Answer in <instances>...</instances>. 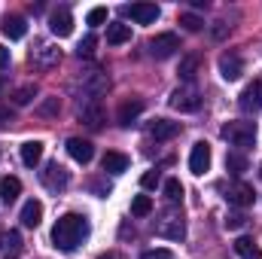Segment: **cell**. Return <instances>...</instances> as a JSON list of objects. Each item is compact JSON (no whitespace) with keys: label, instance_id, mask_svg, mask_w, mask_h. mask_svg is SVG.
Masks as SVG:
<instances>
[{"label":"cell","instance_id":"6da1fadb","mask_svg":"<svg viewBox=\"0 0 262 259\" xmlns=\"http://www.w3.org/2000/svg\"><path fill=\"white\" fill-rule=\"evenodd\" d=\"M85 238H89V220L79 213H64L52 226V244L64 253H73Z\"/></svg>","mask_w":262,"mask_h":259},{"label":"cell","instance_id":"7a4b0ae2","mask_svg":"<svg viewBox=\"0 0 262 259\" xmlns=\"http://www.w3.org/2000/svg\"><path fill=\"white\" fill-rule=\"evenodd\" d=\"M76 85L82 89V98L79 101H101V95L110 89V79L101 70H82V76L76 79Z\"/></svg>","mask_w":262,"mask_h":259},{"label":"cell","instance_id":"3957f363","mask_svg":"<svg viewBox=\"0 0 262 259\" xmlns=\"http://www.w3.org/2000/svg\"><path fill=\"white\" fill-rule=\"evenodd\" d=\"M223 137L232 143V146H253L256 143V125L253 122H229L223 128Z\"/></svg>","mask_w":262,"mask_h":259},{"label":"cell","instance_id":"277c9868","mask_svg":"<svg viewBox=\"0 0 262 259\" xmlns=\"http://www.w3.org/2000/svg\"><path fill=\"white\" fill-rule=\"evenodd\" d=\"M174 110H180V113H195L198 107H201V95L195 92V85L192 82H186V85H180V89H174L171 92V101H168Z\"/></svg>","mask_w":262,"mask_h":259},{"label":"cell","instance_id":"5b68a950","mask_svg":"<svg viewBox=\"0 0 262 259\" xmlns=\"http://www.w3.org/2000/svg\"><path fill=\"white\" fill-rule=\"evenodd\" d=\"M40 183L49 189V192H64L67 183H70V171L58 162H49L43 171H40Z\"/></svg>","mask_w":262,"mask_h":259},{"label":"cell","instance_id":"8992f818","mask_svg":"<svg viewBox=\"0 0 262 259\" xmlns=\"http://www.w3.org/2000/svg\"><path fill=\"white\" fill-rule=\"evenodd\" d=\"M177 49H180L177 34H156V37L149 40V55H152V58H171Z\"/></svg>","mask_w":262,"mask_h":259},{"label":"cell","instance_id":"52a82bcc","mask_svg":"<svg viewBox=\"0 0 262 259\" xmlns=\"http://www.w3.org/2000/svg\"><path fill=\"white\" fill-rule=\"evenodd\" d=\"M25 250V241L15 229H0V259H18Z\"/></svg>","mask_w":262,"mask_h":259},{"label":"cell","instance_id":"ba28073f","mask_svg":"<svg viewBox=\"0 0 262 259\" xmlns=\"http://www.w3.org/2000/svg\"><path fill=\"white\" fill-rule=\"evenodd\" d=\"M226 201H229V204H235V207H250V204L256 201V192H253V186H250V183L238 180V183H232V186L226 189Z\"/></svg>","mask_w":262,"mask_h":259},{"label":"cell","instance_id":"9c48e42d","mask_svg":"<svg viewBox=\"0 0 262 259\" xmlns=\"http://www.w3.org/2000/svg\"><path fill=\"white\" fill-rule=\"evenodd\" d=\"M61 61V49L52 46V43H37V49L31 52V64L37 67H52Z\"/></svg>","mask_w":262,"mask_h":259},{"label":"cell","instance_id":"30bf717a","mask_svg":"<svg viewBox=\"0 0 262 259\" xmlns=\"http://www.w3.org/2000/svg\"><path fill=\"white\" fill-rule=\"evenodd\" d=\"M189 171L195 177H201L204 171H210V146L204 140H198L195 146H192V153H189Z\"/></svg>","mask_w":262,"mask_h":259},{"label":"cell","instance_id":"8fae6325","mask_svg":"<svg viewBox=\"0 0 262 259\" xmlns=\"http://www.w3.org/2000/svg\"><path fill=\"white\" fill-rule=\"evenodd\" d=\"M241 73H244V61H241L238 52H226V55H220V76H223V79L235 82V79H241Z\"/></svg>","mask_w":262,"mask_h":259},{"label":"cell","instance_id":"7c38bea8","mask_svg":"<svg viewBox=\"0 0 262 259\" xmlns=\"http://www.w3.org/2000/svg\"><path fill=\"white\" fill-rule=\"evenodd\" d=\"M122 12L131 15V21H137V25H152V21L159 18V6H156V3H131Z\"/></svg>","mask_w":262,"mask_h":259},{"label":"cell","instance_id":"4fadbf2b","mask_svg":"<svg viewBox=\"0 0 262 259\" xmlns=\"http://www.w3.org/2000/svg\"><path fill=\"white\" fill-rule=\"evenodd\" d=\"M79 122H85L89 128H101V122H104L101 101H79Z\"/></svg>","mask_w":262,"mask_h":259},{"label":"cell","instance_id":"5bb4252c","mask_svg":"<svg viewBox=\"0 0 262 259\" xmlns=\"http://www.w3.org/2000/svg\"><path fill=\"white\" fill-rule=\"evenodd\" d=\"M67 153H70V159L79 162V165H89V162L95 159V146H92L89 140H82V137H70V140H67Z\"/></svg>","mask_w":262,"mask_h":259},{"label":"cell","instance_id":"9a60e30c","mask_svg":"<svg viewBox=\"0 0 262 259\" xmlns=\"http://www.w3.org/2000/svg\"><path fill=\"white\" fill-rule=\"evenodd\" d=\"M241 110H247V113L262 110V79H253V82L241 92Z\"/></svg>","mask_w":262,"mask_h":259},{"label":"cell","instance_id":"2e32d148","mask_svg":"<svg viewBox=\"0 0 262 259\" xmlns=\"http://www.w3.org/2000/svg\"><path fill=\"white\" fill-rule=\"evenodd\" d=\"M156 232H159L162 238H171V241H183V238H186V226H183L180 217H165V220L156 226Z\"/></svg>","mask_w":262,"mask_h":259},{"label":"cell","instance_id":"e0dca14e","mask_svg":"<svg viewBox=\"0 0 262 259\" xmlns=\"http://www.w3.org/2000/svg\"><path fill=\"white\" fill-rule=\"evenodd\" d=\"M18 220H21V226L37 229V226L43 223V204H40L37 198H28L25 207H21V213H18Z\"/></svg>","mask_w":262,"mask_h":259},{"label":"cell","instance_id":"ac0fdd59","mask_svg":"<svg viewBox=\"0 0 262 259\" xmlns=\"http://www.w3.org/2000/svg\"><path fill=\"white\" fill-rule=\"evenodd\" d=\"M0 31L9 37V40H21L28 34V21L21 15H3L0 18Z\"/></svg>","mask_w":262,"mask_h":259},{"label":"cell","instance_id":"d6986e66","mask_svg":"<svg viewBox=\"0 0 262 259\" xmlns=\"http://www.w3.org/2000/svg\"><path fill=\"white\" fill-rule=\"evenodd\" d=\"M49 28H52L55 37H70L73 34V15L67 9H55L52 18H49Z\"/></svg>","mask_w":262,"mask_h":259},{"label":"cell","instance_id":"ffe728a7","mask_svg":"<svg viewBox=\"0 0 262 259\" xmlns=\"http://www.w3.org/2000/svg\"><path fill=\"white\" fill-rule=\"evenodd\" d=\"M140 113H143V101H140V98H128V101H122V104H119L116 119H119V125H131Z\"/></svg>","mask_w":262,"mask_h":259},{"label":"cell","instance_id":"44dd1931","mask_svg":"<svg viewBox=\"0 0 262 259\" xmlns=\"http://www.w3.org/2000/svg\"><path fill=\"white\" fill-rule=\"evenodd\" d=\"M101 168L107 171V174H125L128 171V156L125 153H104V159H101Z\"/></svg>","mask_w":262,"mask_h":259},{"label":"cell","instance_id":"7402d4cb","mask_svg":"<svg viewBox=\"0 0 262 259\" xmlns=\"http://www.w3.org/2000/svg\"><path fill=\"white\" fill-rule=\"evenodd\" d=\"M149 134H152L156 140H171V137L180 134V125L171 122V119H152V122H149Z\"/></svg>","mask_w":262,"mask_h":259},{"label":"cell","instance_id":"603a6c76","mask_svg":"<svg viewBox=\"0 0 262 259\" xmlns=\"http://www.w3.org/2000/svg\"><path fill=\"white\" fill-rule=\"evenodd\" d=\"M131 40V25H122V21H113L107 25V43L110 46H122Z\"/></svg>","mask_w":262,"mask_h":259},{"label":"cell","instance_id":"cb8c5ba5","mask_svg":"<svg viewBox=\"0 0 262 259\" xmlns=\"http://www.w3.org/2000/svg\"><path fill=\"white\" fill-rule=\"evenodd\" d=\"M40 159H43V143H40V140H28V143H21V162H25L28 168H37Z\"/></svg>","mask_w":262,"mask_h":259},{"label":"cell","instance_id":"d4e9b609","mask_svg":"<svg viewBox=\"0 0 262 259\" xmlns=\"http://www.w3.org/2000/svg\"><path fill=\"white\" fill-rule=\"evenodd\" d=\"M18 192H21V180L18 177H3L0 180V201L3 204H12L18 198Z\"/></svg>","mask_w":262,"mask_h":259},{"label":"cell","instance_id":"484cf974","mask_svg":"<svg viewBox=\"0 0 262 259\" xmlns=\"http://www.w3.org/2000/svg\"><path fill=\"white\" fill-rule=\"evenodd\" d=\"M235 253L241 259H262V250L256 247V241L253 238H244V235L235 241Z\"/></svg>","mask_w":262,"mask_h":259},{"label":"cell","instance_id":"4316f807","mask_svg":"<svg viewBox=\"0 0 262 259\" xmlns=\"http://www.w3.org/2000/svg\"><path fill=\"white\" fill-rule=\"evenodd\" d=\"M177 73H180V79L192 82V79H195V73H198V58H195V55H183V58H180V70H177Z\"/></svg>","mask_w":262,"mask_h":259},{"label":"cell","instance_id":"83f0119b","mask_svg":"<svg viewBox=\"0 0 262 259\" xmlns=\"http://www.w3.org/2000/svg\"><path fill=\"white\" fill-rule=\"evenodd\" d=\"M226 168H229L235 177H241V174L247 171V159H244L241 153H229V156H226Z\"/></svg>","mask_w":262,"mask_h":259},{"label":"cell","instance_id":"f1b7e54d","mask_svg":"<svg viewBox=\"0 0 262 259\" xmlns=\"http://www.w3.org/2000/svg\"><path fill=\"white\" fill-rule=\"evenodd\" d=\"M131 213H134V217H146V213H152V198H149V195H134V201H131Z\"/></svg>","mask_w":262,"mask_h":259},{"label":"cell","instance_id":"f546056e","mask_svg":"<svg viewBox=\"0 0 262 259\" xmlns=\"http://www.w3.org/2000/svg\"><path fill=\"white\" fill-rule=\"evenodd\" d=\"M165 198H168V201H180V198H183V183H180L177 177H168V180H165Z\"/></svg>","mask_w":262,"mask_h":259},{"label":"cell","instance_id":"4dcf8cb0","mask_svg":"<svg viewBox=\"0 0 262 259\" xmlns=\"http://www.w3.org/2000/svg\"><path fill=\"white\" fill-rule=\"evenodd\" d=\"M31 98H34V85H21V89H15L12 104H15V107H28V104H31Z\"/></svg>","mask_w":262,"mask_h":259},{"label":"cell","instance_id":"1f68e13d","mask_svg":"<svg viewBox=\"0 0 262 259\" xmlns=\"http://www.w3.org/2000/svg\"><path fill=\"white\" fill-rule=\"evenodd\" d=\"M180 25H183L186 31H201V28H204V18H198L195 12H183V15H180Z\"/></svg>","mask_w":262,"mask_h":259},{"label":"cell","instance_id":"d6a6232c","mask_svg":"<svg viewBox=\"0 0 262 259\" xmlns=\"http://www.w3.org/2000/svg\"><path fill=\"white\" fill-rule=\"evenodd\" d=\"M85 21H89L92 28H98V25H104V21H107V9H104V6H95V9H89V15H85Z\"/></svg>","mask_w":262,"mask_h":259},{"label":"cell","instance_id":"836d02e7","mask_svg":"<svg viewBox=\"0 0 262 259\" xmlns=\"http://www.w3.org/2000/svg\"><path fill=\"white\" fill-rule=\"evenodd\" d=\"M37 110H40V116H58L61 104H58V98H46V101H43Z\"/></svg>","mask_w":262,"mask_h":259},{"label":"cell","instance_id":"e575fe53","mask_svg":"<svg viewBox=\"0 0 262 259\" xmlns=\"http://www.w3.org/2000/svg\"><path fill=\"white\" fill-rule=\"evenodd\" d=\"M95 43H98V40H95V34H89V37L76 46V55H79V58H89V55L95 52Z\"/></svg>","mask_w":262,"mask_h":259},{"label":"cell","instance_id":"d590c367","mask_svg":"<svg viewBox=\"0 0 262 259\" xmlns=\"http://www.w3.org/2000/svg\"><path fill=\"white\" fill-rule=\"evenodd\" d=\"M140 259H174V253H171L168 247H156V250H146V253H140Z\"/></svg>","mask_w":262,"mask_h":259},{"label":"cell","instance_id":"8d00e7d4","mask_svg":"<svg viewBox=\"0 0 262 259\" xmlns=\"http://www.w3.org/2000/svg\"><path fill=\"white\" fill-rule=\"evenodd\" d=\"M244 223H247L244 213H229V217H226V229H232V232H235V229H244Z\"/></svg>","mask_w":262,"mask_h":259},{"label":"cell","instance_id":"74e56055","mask_svg":"<svg viewBox=\"0 0 262 259\" xmlns=\"http://www.w3.org/2000/svg\"><path fill=\"white\" fill-rule=\"evenodd\" d=\"M140 186H143V189H156V186H159V171H146V174L140 177Z\"/></svg>","mask_w":262,"mask_h":259},{"label":"cell","instance_id":"f35d334b","mask_svg":"<svg viewBox=\"0 0 262 259\" xmlns=\"http://www.w3.org/2000/svg\"><path fill=\"white\" fill-rule=\"evenodd\" d=\"M6 67H9V49L0 46V70H6Z\"/></svg>","mask_w":262,"mask_h":259},{"label":"cell","instance_id":"ab89813d","mask_svg":"<svg viewBox=\"0 0 262 259\" xmlns=\"http://www.w3.org/2000/svg\"><path fill=\"white\" fill-rule=\"evenodd\" d=\"M213 37L223 40V37H226V25H216V28H213Z\"/></svg>","mask_w":262,"mask_h":259},{"label":"cell","instance_id":"60d3db41","mask_svg":"<svg viewBox=\"0 0 262 259\" xmlns=\"http://www.w3.org/2000/svg\"><path fill=\"white\" fill-rule=\"evenodd\" d=\"M98 259H119V256H116V253H101Z\"/></svg>","mask_w":262,"mask_h":259},{"label":"cell","instance_id":"b9f144b4","mask_svg":"<svg viewBox=\"0 0 262 259\" xmlns=\"http://www.w3.org/2000/svg\"><path fill=\"white\" fill-rule=\"evenodd\" d=\"M0 89H3V85H0Z\"/></svg>","mask_w":262,"mask_h":259}]
</instances>
